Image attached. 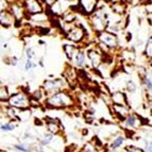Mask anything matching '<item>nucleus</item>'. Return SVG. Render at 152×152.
Here are the masks:
<instances>
[{
  "instance_id": "nucleus-18",
  "label": "nucleus",
  "mask_w": 152,
  "mask_h": 152,
  "mask_svg": "<svg viewBox=\"0 0 152 152\" xmlns=\"http://www.w3.org/2000/svg\"><path fill=\"white\" fill-rule=\"evenodd\" d=\"M136 121H137V119L134 115H129L127 117V119H126V122H124V124H126V126L129 128H134L136 126Z\"/></svg>"
},
{
  "instance_id": "nucleus-35",
  "label": "nucleus",
  "mask_w": 152,
  "mask_h": 152,
  "mask_svg": "<svg viewBox=\"0 0 152 152\" xmlns=\"http://www.w3.org/2000/svg\"><path fill=\"white\" fill-rule=\"evenodd\" d=\"M26 56H27V58H28V59H32V58H33V56H34V52H33V51H32V49L31 48H28V49L26 50Z\"/></svg>"
},
{
  "instance_id": "nucleus-38",
  "label": "nucleus",
  "mask_w": 152,
  "mask_h": 152,
  "mask_svg": "<svg viewBox=\"0 0 152 152\" xmlns=\"http://www.w3.org/2000/svg\"><path fill=\"white\" fill-rule=\"evenodd\" d=\"M146 150H147V152H152L151 151V143L149 142V144L147 143L146 144Z\"/></svg>"
},
{
  "instance_id": "nucleus-41",
  "label": "nucleus",
  "mask_w": 152,
  "mask_h": 152,
  "mask_svg": "<svg viewBox=\"0 0 152 152\" xmlns=\"http://www.w3.org/2000/svg\"><path fill=\"white\" fill-rule=\"evenodd\" d=\"M0 152H2V151H0Z\"/></svg>"
},
{
  "instance_id": "nucleus-30",
  "label": "nucleus",
  "mask_w": 152,
  "mask_h": 152,
  "mask_svg": "<svg viewBox=\"0 0 152 152\" xmlns=\"http://www.w3.org/2000/svg\"><path fill=\"white\" fill-rule=\"evenodd\" d=\"M144 82H145V84H146V87L147 90H149V92H151V87H152V83H151V79L148 77H144Z\"/></svg>"
},
{
  "instance_id": "nucleus-16",
  "label": "nucleus",
  "mask_w": 152,
  "mask_h": 152,
  "mask_svg": "<svg viewBox=\"0 0 152 152\" xmlns=\"http://www.w3.org/2000/svg\"><path fill=\"white\" fill-rule=\"evenodd\" d=\"M74 60H75L77 66H79V67H83V66L85 65V56H84V53L82 52V51H79V50H78Z\"/></svg>"
},
{
  "instance_id": "nucleus-10",
  "label": "nucleus",
  "mask_w": 152,
  "mask_h": 152,
  "mask_svg": "<svg viewBox=\"0 0 152 152\" xmlns=\"http://www.w3.org/2000/svg\"><path fill=\"white\" fill-rule=\"evenodd\" d=\"M87 56H88L92 65H93L95 68H98V67L102 64L103 59H104V56H103L102 51H98L97 49L87 50Z\"/></svg>"
},
{
  "instance_id": "nucleus-13",
  "label": "nucleus",
  "mask_w": 152,
  "mask_h": 152,
  "mask_svg": "<svg viewBox=\"0 0 152 152\" xmlns=\"http://www.w3.org/2000/svg\"><path fill=\"white\" fill-rule=\"evenodd\" d=\"M47 128L51 134H58L60 132V126L58 120L52 118H47Z\"/></svg>"
},
{
  "instance_id": "nucleus-11",
  "label": "nucleus",
  "mask_w": 152,
  "mask_h": 152,
  "mask_svg": "<svg viewBox=\"0 0 152 152\" xmlns=\"http://www.w3.org/2000/svg\"><path fill=\"white\" fill-rule=\"evenodd\" d=\"M16 19L14 18V16L10 10H3L0 12V26H2L4 28H10L12 26L15 25Z\"/></svg>"
},
{
  "instance_id": "nucleus-23",
  "label": "nucleus",
  "mask_w": 152,
  "mask_h": 152,
  "mask_svg": "<svg viewBox=\"0 0 152 152\" xmlns=\"http://www.w3.org/2000/svg\"><path fill=\"white\" fill-rule=\"evenodd\" d=\"M146 54H147V56L151 58V54H152V37H149V40H148V42H147Z\"/></svg>"
},
{
  "instance_id": "nucleus-24",
  "label": "nucleus",
  "mask_w": 152,
  "mask_h": 152,
  "mask_svg": "<svg viewBox=\"0 0 152 152\" xmlns=\"http://www.w3.org/2000/svg\"><path fill=\"white\" fill-rule=\"evenodd\" d=\"M52 134L50 133V134H46L45 136H44V140H43V142H42V145L43 146H45V145H48V144L52 140Z\"/></svg>"
},
{
  "instance_id": "nucleus-29",
  "label": "nucleus",
  "mask_w": 152,
  "mask_h": 152,
  "mask_svg": "<svg viewBox=\"0 0 152 152\" xmlns=\"http://www.w3.org/2000/svg\"><path fill=\"white\" fill-rule=\"evenodd\" d=\"M127 87L129 92H135L136 90V85H135V83H134L133 81H128Z\"/></svg>"
},
{
  "instance_id": "nucleus-14",
  "label": "nucleus",
  "mask_w": 152,
  "mask_h": 152,
  "mask_svg": "<svg viewBox=\"0 0 152 152\" xmlns=\"http://www.w3.org/2000/svg\"><path fill=\"white\" fill-rule=\"evenodd\" d=\"M63 48H64V51H65L67 58L72 61L76 56V53H77V51H78V48L76 46H74V45H69V44H65Z\"/></svg>"
},
{
  "instance_id": "nucleus-17",
  "label": "nucleus",
  "mask_w": 152,
  "mask_h": 152,
  "mask_svg": "<svg viewBox=\"0 0 152 152\" xmlns=\"http://www.w3.org/2000/svg\"><path fill=\"white\" fill-rule=\"evenodd\" d=\"M114 111L116 114H119L120 116L124 117L129 114V110L126 105H118V104H114Z\"/></svg>"
},
{
  "instance_id": "nucleus-22",
  "label": "nucleus",
  "mask_w": 152,
  "mask_h": 152,
  "mask_svg": "<svg viewBox=\"0 0 152 152\" xmlns=\"http://www.w3.org/2000/svg\"><path fill=\"white\" fill-rule=\"evenodd\" d=\"M124 143V137L122 136H118L117 138H115L114 142L112 144V148L113 149H117L118 147H120Z\"/></svg>"
},
{
  "instance_id": "nucleus-26",
  "label": "nucleus",
  "mask_w": 152,
  "mask_h": 152,
  "mask_svg": "<svg viewBox=\"0 0 152 152\" xmlns=\"http://www.w3.org/2000/svg\"><path fill=\"white\" fill-rule=\"evenodd\" d=\"M15 129V124H2L1 126V130L3 131H12Z\"/></svg>"
},
{
  "instance_id": "nucleus-37",
  "label": "nucleus",
  "mask_w": 152,
  "mask_h": 152,
  "mask_svg": "<svg viewBox=\"0 0 152 152\" xmlns=\"http://www.w3.org/2000/svg\"><path fill=\"white\" fill-rule=\"evenodd\" d=\"M17 61H18V59L15 58V56H13L12 59H11V63H12L13 65H16V64H17Z\"/></svg>"
},
{
  "instance_id": "nucleus-19",
  "label": "nucleus",
  "mask_w": 152,
  "mask_h": 152,
  "mask_svg": "<svg viewBox=\"0 0 152 152\" xmlns=\"http://www.w3.org/2000/svg\"><path fill=\"white\" fill-rule=\"evenodd\" d=\"M113 12L117 14H124V6L121 2H115L112 6Z\"/></svg>"
},
{
  "instance_id": "nucleus-3",
  "label": "nucleus",
  "mask_w": 152,
  "mask_h": 152,
  "mask_svg": "<svg viewBox=\"0 0 152 152\" xmlns=\"http://www.w3.org/2000/svg\"><path fill=\"white\" fill-rule=\"evenodd\" d=\"M98 40H99L101 45H104L106 48H116L118 46V37L116 34L112 33L111 31H103L99 32L98 35Z\"/></svg>"
},
{
  "instance_id": "nucleus-25",
  "label": "nucleus",
  "mask_w": 152,
  "mask_h": 152,
  "mask_svg": "<svg viewBox=\"0 0 152 152\" xmlns=\"http://www.w3.org/2000/svg\"><path fill=\"white\" fill-rule=\"evenodd\" d=\"M84 152H97V147H95L92 144H87L84 147Z\"/></svg>"
},
{
  "instance_id": "nucleus-5",
  "label": "nucleus",
  "mask_w": 152,
  "mask_h": 152,
  "mask_svg": "<svg viewBox=\"0 0 152 152\" xmlns=\"http://www.w3.org/2000/svg\"><path fill=\"white\" fill-rule=\"evenodd\" d=\"M22 4L26 10V13L29 15L40 13L44 11V4L42 0H24Z\"/></svg>"
},
{
  "instance_id": "nucleus-4",
  "label": "nucleus",
  "mask_w": 152,
  "mask_h": 152,
  "mask_svg": "<svg viewBox=\"0 0 152 152\" xmlns=\"http://www.w3.org/2000/svg\"><path fill=\"white\" fill-rule=\"evenodd\" d=\"M66 36H67L68 40H70L74 43H81L84 38L86 37V31L82 26L77 25L69 29L67 31Z\"/></svg>"
},
{
  "instance_id": "nucleus-7",
  "label": "nucleus",
  "mask_w": 152,
  "mask_h": 152,
  "mask_svg": "<svg viewBox=\"0 0 152 152\" xmlns=\"http://www.w3.org/2000/svg\"><path fill=\"white\" fill-rule=\"evenodd\" d=\"M65 85L64 80L61 79H54V80H48L44 83V90L47 94L52 95L54 93H58L61 90V88H63V86Z\"/></svg>"
},
{
  "instance_id": "nucleus-39",
  "label": "nucleus",
  "mask_w": 152,
  "mask_h": 152,
  "mask_svg": "<svg viewBox=\"0 0 152 152\" xmlns=\"http://www.w3.org/2000/svg\"><path fill=\"white\" fill-rule=\"evenodd\" d=\"M140 1H142V2H146V1H148V0H140ZM149 1H151V0H149Z\"/></svg>"
},
{
  "instance_id": "nucleus-33",
  "label": "nucleus",
  "mask_w": 152,
  "mask_h": 152,
  "mask_svg": "<svg viewBox=\"0 0 152 152\" xmlns=\"http://www.w3.org/2000/svg\"><path fill=\"white\" fill-rule=\"evenodd\" d=\"M42 2L47 4L48 6H52L53 4H56V3L58 2V0H42Z\"/></svg>"
},
{
  "instance_id": "nucleus-20",
  "label": "nucleus",
  "mask_w": 152,
  "mask_h": 152,
  "mask_svg": "<svg viewBox=\"0 0 152 152\" xmlns=\"http://www.w3.org/2000/svg\"><path fill=\"white\" fill-rule=\"evenodd\" d=\"M9 90L6 86H0V101H6L9 99Z\"/></svg>"
},
{
  "instance_id": "nucleus-21",
  "label": "nucleus",
  "mask_w": 152,
  "mask_h": 152,
  "mask_svg": "<svg viewBox=\"0 0 152 152\" xmlns=\"http://www.w3.org/2000/svg\"><path fill=\"white\" fill-rule=\"evenodd\" d=\"M75 19H76V14L74 12H71V11H69V12H67L65 15H64V19H63V20L71 24V22H75Z\"/></svg>"
},
{
  "instance_id": "nucleus-31",
  "label": "nucleus",
  "mask_w": 152,
  "mask_h": 152,
  "mask_svg": "<svg viewBox=\"0 0 152 152\" xmlns=\"http://www.w3.org/2000/svg\"><path fill=\"white\" fill-rule=\"evenodd\" d=\"M43 96H44V94H43V92L42 90H37V92H35L34 94H33V98L34 99H36L37 101H40V98H43Z\"/></svg>"
},
{
  "instance_id": "nucleus-34",
  "label": "nucleus",
  "mask_w": 152,
  "mask_h": 152,
  "mask_svg": "<svg viewBox=\"0 0 152 152\" xmlns=\"http://www.w3.org/2000/svg\"><path fill=\"white\" fill-rule=\"evenodd\" d=\"M15 149L16 150H19V151H22V152H28L29 151L28 148H25V146H24V145H16Z\"/></svg>"
},
{
  "instance_id": "nucleus-40",
  "label": "nucleus",
  "mask_w": 152,
  "mask_h": 152,
  "mask_svg": "<svg viewBox=\"0 0 152 152\" xmlns=\"http://www.w3.org/2000/svg\"><path fill=\"white\" fill-rule=\"evenodd\" d=\"M69 1H71V0H69Z\"/></svg>"
},
{
  "instance_id": "nucleus-15",
  "label": "nucleus",
  "mask_w": 152,
  "mask_h": 152,
  "mask_svg": "<svg viewBox=\"0 0 152 152\" xmlns=\"http://www.w3.org/2000/svg\"><path fill=\"white\" fill-rule=\"evenodd\" d=\"M29 17H30V19H32L33 22H38V24L49 20V17H48V15H47V14L44 12V11H43V12H40V13H36V14H31V15H29Z\"/></svg>"
},
{
  "instance_id": "nucleus-8",
  "label": "nucleus",
  "mask_w": 152,
  "mask_h": 152,
  "mask_svg": "<svg viewBox=\"0 0 152 152\" xmlns=\"http://www.w3.org/2000/svg\"><path fill=\"white\" fill-rule=\"evenodd\" d=\"M10 12L12 13L14 18L16 19V22H19L26 17L27 13H26V10L24 8V4L20 3V1H16V2L10 3L9 6Z\"/></svg>"
},
{
  "instance_id": "nucleus-9",
  "label": "nucleus",
  "mask_w": 152,
  "mask_h": 152,
  "mask_svg": "<svg viewBox=\"0 0 152 152\" xmlns=\"http://www.w3.org/2000/svg\"><path fill=\"white\" fill-rule=\"evenodd\" d=\"M94 15L92 16V26L93 28L98 32H101L103 30L106 29V19H105V15H102L101 13H93Z\"/></svg>"
},
{
  "instance_id": "nucleus-1",
  "label": "nucleus",
  "mask_w": 152,
  "mask_h": 152,
  "mask_svg": "<svg viewBox=\"0 0 152 152\" xmlns=\"http://www.w3.org/2000/svg\"><path fill=\"white\" fill-rule=\"evenodd\" d=\"M47 105L51 106V108H67V106H71L74 104V100L71 96H69L68 94L65 92H58L52 95H50L49 98L46 101Z\"/></svg>"
},
{
  "instance_id": "nucleus-27",
  "label": "nucleus",
  "mask_w": 152,
  "mask_h": 152,
  "mask_svg": "<svg viewBox=\"0 0 152 152\" xmlns=\"http://www.w3.org/2000/svg\"><path fill=\"white\" fill-rule=\"evenodd\" d=\"M35 67V64H33V62L31 61V59H28L27 60V62H26V65H25V68L27 71L29 70H31L32 68H34Z\"/></svg>"
},
{
  "instance_id": "nucleus-36",
  "label": "nucleus",
  "mask_w": 152,
  "mask_h": 152,
  "mask_svg": "<svg viewBox=\"0 0 152 152\" xmlns=\"http://www.w3.org/2000/svg\"><path fill=\"white\" fill-rule=\"evenodd\" d=\"M127 150H129L130 152H143V151H142V149H140V148H136V147H129Z\"/></svg>"
},
{
  "instance_id": "nucleus-32",
  "label": "nucleus",
  "mask_w": 152,
  "mask_h": 152,
  "mask_svg": "<svg viewBox=\"0 0 152 152\" xmlns=\"http://www.w3.org/2000/svg\"><path fill=\"white\" fill-rule=\"evenodd\" d=\"M6 113H8V115H9L10 117H12V118H15L16 117V112H15V110L13 109V108H9V109L6 110Z\"/></svg>"
},
{
  "instance_id": "nucleus-12",
  "label": "nucleus",
  "mask_w": 152,
  "mask_h": 152,
  "mask_svg": "<svg viewBox=\"0 0 152 152\" xmlns=\"http://www.w3.org/2000/svg\"><path fill=\"white\" fill-rule=\"evenodd\" d=\"M111 98H112V101L114 102V104H118V105H127V98H126V95L120 93V92L114 93Z\"/></svg>"
},
{
  "instance_id": "nucleus-28",
  "label": "nucleus",
  "mask_w": 152,
  "mask_h": 152,
  "mask_svg": "<svg viewBox=\"0 0 152 152\" xmlns=\"http://www.w3.org/2000/svg\"><path fill=\"white\" fill-rule=\"evenodd\" d=\"M10 6V3L6 0H0V12L3 10H8Z\"/></svg>"
},
{
  "instance_id": "nucleus-6",
  "label": "nucleus",
  "mask_w": 152,
  "mask_h": 152,
  "mask_svg": "<svg viewBox=\"0 0 152 152\" xmlns=\"http://www.w3.org/2000/svg\"><path fill=\"white\" fill-rule=\"evenodd\" d=\"M78 8L81 13L85 15H92L98 8V0H79Z\"/></svg>"
},
{
  "instance_id": "nucleus-2",
  "label": "nucleus",
  "mask_w": 152,
  "mask_h": 152,
  "mask_svg": "<svg viewBox=\"0 0 152 152\" xmlns=\"http://www.w3.org/2000/svg\"><path fill=\"white\" fill-rule=\"evenodd\" d=\"M8 101H9L10 105L12 106V108H16V109L26 110L30 106V99L24 93L15 94L12 97H9Z\"/></svg>"
}]
</instances>
